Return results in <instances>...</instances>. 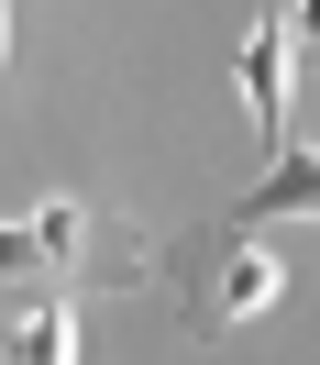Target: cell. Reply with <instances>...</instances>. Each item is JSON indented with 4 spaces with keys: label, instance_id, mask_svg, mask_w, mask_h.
<instances>
[{
    "label": "cell",
    "instance_id": "277c9868",
    "mask_svg": "<svg viewBox=\"0 0 320 365\" xmlns=\"http://www.w3.org/2000/svg\"><path fill=\"white\" fill-rule=\"evenodd\" d=\"M232 222H309V244H320V144H287V155L232 200Z\"/></svg>",
    "mask_w": 320,
    "mask_h": 365
},
{
    "label": "cell",
    "instance_id": "7a4b0ae2",
    "mask_svg": "<svg viewBox=\"0 0 320 365\" xmlns=\"http://www.w3.org/2000/svg\"><path fill=\"white\" fill-rule=\"evenodd\" d=\"M0 277H78V288H155L166 244L133 222H111L100 200H45L0 222Z\"/></svg>",
    "mask_w": 320,
    "mask_h": 365
},
{
    "label": "cell",
    "instance_id": "52a82bcc",
    "mask_svg": "<svg viewBox=\"0 0 320 365\" xmlns=\"http://www.w3.org/2000/svg\"><path fill=\"white\" fill-rule=\"evenodd\" d=\"M0 56H11V0H0Z\"/></svg>",
    "mask_w": 320,
    "mask_h": 365
},
{
    "label": "cell",
    "instance_id": "8992f818",
    "mask_svg": "<svg viewBox=\"0 0 320 365\" xmlns=\"http://www.w3.org/2000/svg\"><path fill=\"white\" fill-rule=\"evenodd\" d=\"M298 11V56H320V0H287Z\"/></svg>",
    "mask_w": 320,
    "mask_h": 365
},
{
    "label": "cell",
    "instance_id": "5b68a950",
    "mask_svg": "<svg viewBox=\"0 0 320 365\" xmlns=\"http://www.w3.org/2000/svg\"><path fill=\"white\" fill-rule=\"evenodd\" d=\"M11 365H78V310H67V299H33V310H23Z\"/></svg>",
    "mask_w": 320,
    "mask_h": 365
},
{
    "label": "cell",
    "instance_id": "6da1fadb",
    "mask_svg": "<svg viewBox=\"0 0 320 365\" xmlns=\"http://www.w3.org/2000/svg\"><path fill=\"white\" fill-rule=\"evenodd\" d=\"M287 266L298 255L276 244V222H232V210H210L199 232L166 244V288H177L188 332H243V321H265L276 299H287Z\"/></svg>",
    "mask_w": 320,
    "mask_h": 365
},
{
    "label": "cell",
    "instance_id": "3957f363",
    "mask_svg": "<svg viewBox=\"0 0 320 365\" xmlns=\"http://www.w3.org/2000/svg\"><path fill=\"white\" fill-rule=\"evenodd\" d=\"M287 56H298V11L276 0L265 23L243 34V100H254V133H265V155H287Z\"/></svg>",
    "mask_w": 320,
    "mask_h": 365
}]
</instances>
